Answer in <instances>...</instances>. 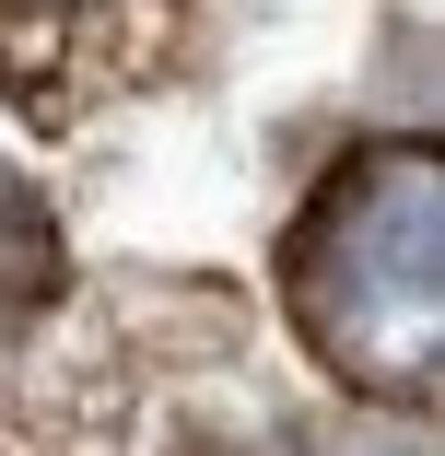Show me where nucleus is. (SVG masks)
Wrapping results in <instances>:
<instances>
[{"instance_id": "f257e3e1", "label": "nucleus", "mask_w": 445, "mask_h": 456, "mask_svg": "<svg viewBox=\"0 0 445 456\" xmlns=\"http://www.w3.org/2000/svg\"><path fill=\"white\" fill-rule=\"evenodd\" d=\"M293 328L364 410H422L433 351H445V152L375 141L305 200L282 246Z\"/></svg>"}, {"instance_id": "f03ea898", "label": "nucleus", "mask_w": 445, "mask_h": 456, "mask_svg": "<svg viewBox=\"0 0 445 456\" xmlns=\"http://www.w3.org/2000/svg\"><path fill=\"white\" fill-rule=\"evenodd\" d=\"M47 305H59V223L24 188H0V328H36Z\"/></svg>"}, {"instance_id": "7ed1b4c3", "label": "nucleus", "mask_w": 445, "mask_h": 456, "mask_svg": "<svg viewBox=\"0 0 445 456\" xmlns=\"http://www.w3.org/2000/svg\"><path fill=\"white\" fill-rule=\"evenodd\" d=\"M305 456H433V433H422V410H340V421H317L305 433Z\"/></svg>"}, {"instance_id": "20e7f679", "label": "nucleus", "mask_w": 445, "mask_h": 456, "mask_svg": "<svg viewBox=\"0 0 445 456\" xmlns=\"http://www.w3.org/2000/svg\"><path fill=\"white\" fill-rule=\"evenodd\" d=\"M70 12H82V0H0V36H12V24H24V36H59Z\"/></svg>"}]
</instances>
